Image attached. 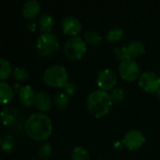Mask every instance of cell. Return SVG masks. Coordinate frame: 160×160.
Returning a JSON list of instances; mask_svg holds the SVG:
<instances>
[{
	"label": "cell",
	"mask_w": 160,
	"mask_h": 160,
	"mask_svg": "<svg viewBox=\"0 0 160 160\" xmlns=\"http://www.w3.org/2000/svg\"><path fill=\"white\" fill-rule=\"evenodd\" d=\"M83 39H84L86 44L91 45V46H97L101 41V36L98 32L90 30V31L85 33Z\"/></svg>",
	"instance_id": "20"
},
{
	"label": "cell",
	"mask_w": 160,
	"mask_h": 160,
	"mask_svg": "<svg viewBox=\"0 0 160 160\" xmlns=\"http://www.w3.org/2000/svg\"><path fill=\"white\" fill-rule=\"evenodd\" d=\"M53 104L55 108L59 111H63L68 108L69 104V96H68L65 92H58L53 98Z\"/></svg>",
	"instance_id": "18"
},
{
	"label": "cell",
	"mask_w": 160,
	"mask_h": 160,
	"mask_svg": "<svg viewBox=\"0 0 160 160\" xmlns=\"http://www.w3.org/2000/svg\"><path fill=\"white\" fill-rule=\"evenodd\" d=\"M64 88H65V93L68 96H72L76 92V85L73 82H68Z\"/></svg>",
	"instance_id": "27"
},
{
	"label": "cell",
	"mask_w": 160,
	"mask_h": 160,
	"mask_svg": "<svg viewBox=\"0 0 160 160\" xmlns=\"http://www.w3.org/2000/svg\"><path fill=\"white\" fill-rule=\"evenodd\" d=\"M110 96H111L112 101H114V102H120V101H123L125 99V98H126V92L122 88H113L111 91Z\"/></svg>",
	"instance_id": "25"
},
{
	"label": "cell",
	"mask_w": 160,
	"mask_h": 160,
	"mask_svg": "<svg viewBox=\"0 0 160 160\" xmlns=\"http://www.w3.org/2000/svg\"><path fill=\"white\" fill-rule=\"evenodd\" d=\"M72 160H90L89 153L82 146H77L72 151Z\"/></svg>",
	"instance_id": "23"
},
{
	"label": "cell",
	"mask_w": 160,
	"mask_h": 160,
	"mask_svg": "<svg viewBox=\"0 0 160 160\" xmlns=\"http://www.w3.org/2000/svg\"><path fill=\"white\" fill-rule=\"evenodd\" d=\"M38 53L41 57H49L59 50V42L54 34H41L36 43Z\"/></svg>",
	"instance_id": "4"
},
{
	"label": "cell",
	"mask_w": 160,
	"mask_h": 160,
	"mask_svg": "<svg viewBox=\"0 0 160 160\" xmlns=\"http://www.w3.org/2000/svg\"><path fill=\"white\" fill-rule=\"evenodd\" d=\"M52 145H51L50 143H48V142L44 143V144L40 147V149H39V152H38L39 158H40L41 159H46V158H48L51 156V154H52Z\"/></svg>",
	"instance_id": "26"
},
{
	"label": "cell",
	"mask_w": 160,
	"mask_h": 160,
	"mask_svg": "<svg viewBox=\"0 0 160 160\" xmlns=\"http://www.w3.org/2000/svg\"><path fill=\"white\" fill-rule=\"evenodd\" d=\"M120 77L128 82H135L141 76V70L138 64L133 60H123L118 67Z\"/></svg>",
	"instance_id": "7"
},
{
	"label": "cell",
	"mask_w": 160,
	"mask_h": 160,
	"mask_svg": "<svg viewBox=\"0 0 160 160\" xmlns=\"http://www.w3.org/2000/svg\"><path fill=\"white\" fill-rule=\"evenodd\" d=\"M97 83L100 90L105 92L112 91L117 83V77L112 70L103 69L98 75Z\"/></svg>",
	"instance_id": "10"
},
{
	"label": "cell",
	"mask_w": 160,
	"mask_h": 160,
	"mask_svg": "<svg viewBox=\"0 0 160 160\" xmlns=\"http://www.w3.org/2000/svg\"><path fill=\"white\" fill-rule=\"evenodd\" d=\"M43 81L51 87H65L68 83V75L64 67L55 65L49 67L44 71Z\"/></svg>",
	"instance_id": "3"
},
{
	"label": "cell",
	"mask_w": 160,
	"mask_h": 160,
	"mask_svg": "<svg viewBox=\"0 0 160 160\" xmlns=\"http://www.w3.org/2000/svg\"><path fill=\"white\" fill-rule=\"evenodd\" d=\"M145 141L146 139L142 132L139 130H130L124 136L122 143L129 151H136L144 144Z\"/></svg>",
	"instance_id": "9"
},
{
	"label": "cell",
	"mask_w": 160,
	"mask_h": 160,
	"mask_svg": "<svg viewBox=\"0 0 160 160\" xmlns=\"http://www.w3.org/2000/svg\"><path fill=\"white\" fill-rule=\"evenodd\" d=\"M112 105V100L108 92L98 90L88 95L86 106L89 112L96 118H102L108 114Z\"/></svg>",
	"instance_id": "2"
},
{
	"label": "cell",
	"mask_w": 160,
	"mask_h": 160,
	"mask_svg": "<svg viewBox=\"0 0 160 160\" xmlns=\"http://www.w3.org/2000/svg\"><path fill=\"white\" fill-rule=\"evenodd\" d=\"M36 93L34 92L33 88L29 85L22 86L19 90V98L22 105L25 107H31L35 104L36 99Z\"/></svg>",
	"instance_id": "12"
},
{
	"label": "cell",
	"mask_w": 160,
	"mask_h": 160,
	"mask_svg": "<svg viewBox=\"0 0 160 160\" xmlns=\"http://www.w3.org/2000/svg\"><path fill=\"white\" fill-rule=\"evenodd\" d=\"M145 52V48L142 42L141 41H132L126 46L117 47L114 49L115 56L123 61V60H132L135 57H139Z\"/></svg>",
	"instance_id": "6"
},
{
	"label": "cell",
	"mask_w": 160,
	"mask_h": 160,
	"mask_svg": "<svg viewBox=\"0 0 160 160\" xmlns=\"http://www.w3.org/2000/svg\"><path fill=\"white\" fill-rule=\"evenodd\" d=\"M14 98V92L11 86L6 82H0V99L1 103L6 105L8 104L9 102L12 101Z\"/></svg>",
	"instance_id": "16"
},
{
	"label": "cell",
	"mask_w": 160,
	"mask_h": 160,
	"mask_svg": "<svg viewBox=\"0 0 160 160\" xmlns=\"http://www.w3.org/2000/svg\"><path fill=\"white\" fill-rule=\"evenodd\" d=\"M0 64H1V69H0V79L2 82H5V80L8 79L10 75H12V69L10 67V64L4 58L0 59Z\"/></svg>",
	"instance_id": "21"
},
{
	"label": "cell",
	"mask_w": 160,
	"mask_h": 160,
	"mask_svg": "<svg viewBox=\"0 0 160 160\" xmlns=\"http://www.w3.org/2000/svg\"><path fill=\"white\" fill-rule=\"evenodd\" d=\"M24 131L32 140L44 142L50 138L52 131L51 119L44 113L32 114L24 124Z\"/></svg>",
	"instance_id": "1"
},
{
	"label": "cell",
	"mask_w": 160,
	"mask_h": 160,
	"mask_svg": "<svg viewBox=\"0 0 160 160\" xmlns=\"http://www.w3.org/2000/svg\"><path fill=\"white\" fill-rule=\"evenodd\" d=\"M36 108L40 112H47L52 108V99L50 96L45 92H38L36 95L35 104Z\"/></svg>",
	"instance_id": "14"
},
{
	"label": "cell",
	"mask_w": 160,
	"mask_h": 160,
	"mask_svg": "<svg viewBox=\"0 0 160 160\" xmlns=\"http://www.w3.org/2000/svg\"><path fill=\"white\" fill-rule=\"evenodd\" d=\"M1 147H2V150L4 152L10 153L15 147V140H14V138L12 136H10V135H5L2 138Z\"/></svg>",
	"instance_id": "22"
},
{
	"label": "cell",
	"mask_w": 160,
	"mask_h": 160,
	"mask_svg": "<svg viewBox=\"0 0 160 160\" xmlns=\"http://www.w3.org/2000/svg\"><path fill=\"white\" fill-rule=\"evenodd\" d=\"M36 27H37V24H36L34 22H28V24H27V28H28L29 31H31V32H35Z\"/></svg>",
	"instance_id": "28"
},
{
	"label": "cell",
	"mask_w": 160,
	"mask_h": 160,
	"mask_svg": "<svg viewBox=\"0 0 160 160\" xmlns=\"http://www.w3.org/2000/svg\"><path fill=\"white\" fill-rule=\"evenodd\" d=\"M12 77L19 82H25L29 78V73L28 71L21 67H17L13 69L12 71Z\"/></svg>",
	"instance_id": "24"
},
{
	"label": "cell",
	"mask_w": 160,
	"mask_h": 160,
	"mask_svg": "<svg viewBox=\"0 0 160 160\" xmlns=\"http://www.w3.org/2000/svg\"><path fill=\"white\" fill-rule=\"evenodd\" d=\"M62 30L65 35L77 37V35L82 31V23L76 17L68 16L62 22Z\"/></svg>",
	"instance_id": "11"
},
{
	"label": "cell",
	"mask_w": 160,
	"mask_h": 160,
	"mask_svg": "<svg viewBox=\"0 0 160 160\" xmlns=\"http://www.w3.org/2000/svg\"><path fill=\"white\" fill-rule=\"evenodd\" d=\"M140 87L147 93H158L160 90V76L152 71H145L139 78Z\"/></svg>",
	"instance_id": "8"
},
{
	"label": "cell",
	"mask_w": 160,
	"mask_h": 160,
	"mask_svg": "<svg viewBox=\"0 0 160 160\" xmlns=\"http://www.w3.org/2000/svg\"><path fill=\"white\" fill-rule=\"evenodd\" d=\"M1 117L5 126L12 125L17 119V111L12 107H6L1 112Z\"/></svg>",
	"instance_id": "17"
},
{
	"label": "cell",
	"mask_w": 160,
	"mask_h": 160,
	"mask_svg": "<svg viewBox=\"0 0 160 160\" xmlns=\"http://www.w3.org/2000/svg\"><path fill=\"white\" fill-rule=\"evenodd\" d=\"M86 52V43L81 37H73L69 38L64 47L65 56L71 61H78L82 58Z\"/></svg>",
	"instance_id": "5"
},
{
	"label": "cell",
	"mask_w": 160,
	"mask_h": 160,
	"mask_svg": "<svg viewBox=\"0 0 160 160\" xmlns=\"http://www.w3.org/2000/svg\"><path fill=\"white\" fill-rule=\"evenodd\" d=\"M22 11L26 19L33 20L37 18L40 12V4L36 0H28L23 4Z\"/></svg>",
	"instance_id": "13"
},
{
	"label": "cell",
	"mask_w": 160,
	"mask_h": 160,
	"mask_svg": "<svg viewBox=\"0 0 160 160\" xmlns=\"http://www.w3.org/2000/svg\"><path fill=\"white\" fill-rule=\"evenodd\" d=\"M124 36H125V33H124L123 29L122 28H119V27H115V28H112L107 33L106 39L109 42L114 43V42L120 41L124 38Z\"/></svg>",
	"instance_id": "19"
},
{
	"label": "cell",
	"mask_w": 160,
	"mask_h": 160,
	"mask_svg": "<svg viewBox=\"0 0 160 160\" xmlns=\"http://www.w3.org/2000/svg\"><path fill=\"white\" fill-rule=\"evenodd\" d=\"M53 18L49 13L42 14L38 19V28L42 34H50L53 28Z\"/></svg>",
	"instance_id": "15"
},
{
	"label": "cell",
	"mask_w": 160,
	"mask_h": 160,
	"mask_svg": "<svg viewBox=\"0 0 160 160\" xmlns=\"http://www.w3.org/2000/svg\"><path fill=\"white\" fill-rule=\"evenodd\" d=\"M158 98H159V100H160V90H159V91H158Z\"/></svg>",
	"instance_id": "29"
}]
</instances>
